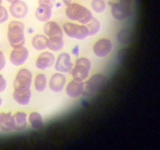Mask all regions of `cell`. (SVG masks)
Wrapping results in <instances>:
<instances>
[{"label":"cell","mask_w":160,"mask_h":150,"mask_svg":"<svg viewBox=\"0 0 160 150\" xmlns=\"http://www.w3.org/2000/svg\"><path fill=\"white\" fill-rule=\"evenodd\" d=\"M32 75L31 72L23 68L18 72L13 83V97L15 100L22 106L28 105L30 100Z\"/></svg>","instance_id":"obj_1"},{"label":"cell","mask_w":160,"mask_h":150,"mask_svg":"<svg viewBox=\"0 0 160 150\" xmlns=\"http://www.w3.org/2000/svg\"><path fill=\"white\" fill-rule=\"evenodd\" d=\"M25 26L22 22L14 20L8 26L7 37L9 43L13 49L24 46L25 42Z\"/></svg>","instance_id":"obj_2"},{"label":"cell","mask_w":160,"mask_h":150,"mask_svg":"<svg viewBox=\"0 0 160 150\" xmlns=\"http://www.w3.org/2000/svg\"><path fill=\"white\" fill-rule=\"evenodd\" d=\"M67 16L70 19L82 24H87L93 18L90 11L85 7L76 3L68 6L65 11Z\"/></svg>","instance_id":"obj_3"},{"label":"cell","mask_w":160,"mask_h":150,"mask_svg":"<svg viewBox=\"0 0 160 150\" xmlns=\"http://www.w3.org/2000/svg\"><path fill=\"white\" fill-rule=\"evenodd\" d=\"M91 68L90 61L88 59L82 57L77 59L72 71L74 80L82 81L88 77Z\"/></svg>","instance_id":"obj_4"},{"label":"cell","mask_w":160,"mask_h":150,"mask_svg":"<svg viewBox=\"0 0 160 150\" xmlns=\"http://www.w3.org/2000/svg\"><path fill=\"white\" fill-rule=\"evenodd\" d=\"M63 28L67 36L72 39L82 40L90 36L87 26L67 23L64 24Z\"/></svg>","instance_id":"obj_5"},{"label":"cell","mask_w":160,"mask_h":150,"mask_svg":"<svg viewBox=\"0 0 160 150\" xmlns=\"http://www.w3.org/2000/svg\"><path fill=\"white\" fill-rule=\"evenodd\" d=\"M9 11L12 16L14 18L21 19L27 15L28 8L25 2L22 0H18L10 3Z\"/></svg>","instance_id":"obj_6"},{"label":"cell","mask_w":160,"mask_h":150,"mask_svg":"<svg viewBox=\"0 0 160 150\" xmlns=\"http://www.w3.org/2000/svg\"><path fill=\"white\" fill-rule=\"evenodd\" d=\"M29 55V51L24 46L14 48L10 54V60L13 65L21 66L26 63Z\"/></svg>","instance_id":"obj_7"},{"label":"cell","mask_w":160,"mask_h":150,"mask_svg":"<svg viewBox=\"0 0 160 150\" xmlns=\"http://www.w3.org/2000/svg\"><path fill=\"white\" fill-rule=\"evenodd\" d=\"M111 13L113 17L116 19L122 20L129 18L132 12L129 6L120 3H110Z\"/></svg>","instance_id":"obj_8"},{"label":"cell","mask_w":160,"mask_h":150,"mask_svg":"<svg viewBox=\"0 0 160 150\" xmlns=\"http://www.w3.org/2000/svg\"><path fill=\"white\" fill-rule=\"evenodd\" d=\"M72 67L71 58L69 54L63 53L58 56L55 65L57 71L61 73H67L70 71Z\"/></svg>","instance_id":"obj_9"},{"label":"cell","mask_w":160,"mask_h":150,"mask_svg":"<svg viewBox=\"0 0 160 150\" xmlns=\"http://www.w3.org/2000/svg\"><path fill=\"white\" fill-rule=\"evenodd\" d=\"M55 62V58L51 52L46 51L42 53L37 58L35 63L39 70H44L52 66Z\"/></svg>","instance_id":"obj_10"},{"label":"cell","mask_w":160,"mask_h":150,"mask_svg":"<svg viewBox=\"0 0 160 150\" xmlns=\"http://www.w3.org/2000/svg\"><path fill=\"white\" fill-rule=\"evenodd\" d=\"M112 47V44L110 40L106 39H101L94 45L93 52L98 57H105L111 52Z\"/></svg>","instance_id":"obj_11"},{"label":"cell","mask_w":160,"mask_h":150,"mask_svg":"<svg viewBox=\"0 0 160 150\" xmlns=\"http://www.w3.org/2000/svg\"><path fill=\"white\" fill-rule=\"evenodd\" d=\"M66 82V77L63 74L56 73L52 75L50 79L49 87L53 91L59 92L63 89Z\"/></svg>","instance_id":"obj_12"},{"label":"cell","mask_w":160,"mask_h":150,"mask_svg":"<svg viewBox=\"0 0 160 150\" xmlns=\"http://www.w3.org/2000/svg\"><path fill=\"white\" fill-rule=\"evenodd\" d=\"M14 116L11 113L0 112V128L3 131L10 132L15 130Z\"/></svg>","instance_id":"obj_13"},{"label":"cell","mask_w":160,"mask_h":150,"mask_svg":"<svg viewBox=\"0 0 160 150\" xmlns=\"http://www.w3.org/2000/svg\"><path fill=\"white\" fill-rule=\"evenodd\" d=\"M106 81L105 77L102 75H93L86 83V91L88 93L96 91L104 85Z\"/></svg>","instance_id":"obj_14"},{"label":"cell","mask_w":160,"mask_h":150,"mask_svg":"<svg viewBox=\"0 0 160 150\" xmlns=\"http://www.w3.org/2000/svg\"><path fill=\"white\" fill-rule=\"evenodd\" d=\"M84 89L83 82L74 80L68 85L66 91L69 96L72 98H76L83 93Z\"/></svg>","instance_id":"obj_15"},{"label":"cell","mask_w":160,"mask_h":150,"mask_svg":"<svg viewBox=\"0 0 160 150\" xmlns=\"http://www.w3.org/2000/svg\"><path fill=\"white\" fill-rule=\"evenodd\" d=\"M45 34L50 38L56 37H63L62 31L56 22L53 21L48 22L44 27Z\"/></svg>","instance_id":"obj_16"},{"label":"cell","mask_w":160,"mask_h":150,"mask_svg":"<svg viewBox=\"0 0 160 150\" xmlns=\"http://www.w3.org/2000/svg\"><path fill=\"white\" fill-rule=\"evenodd\" d=\"M52 15V8L44 5H39L35 13L37 19L42 22H48L51 18Z\"/></svg>","instance_id":"obj_17"},{"label":"cell","mask_w":160,"mask_h":150,"mask_svg":"<svg viewBox=\"0 0 160 150\" xmlns=\"http://www.w3.org/2000/svg\"><path fill=\"white\" fill-rule=\"evenodd\" d=\"M48 39L44 35H37L35 36L32 39V45L36 50L41 51L47 48V44Z\"/></svg>","instance_id":"obj_18"},{"label":"cell","mask_w":160,"mask_h":150,"mask_svg":"<svg viewBox=\"0 0 160 150\" xmlns=\"http://www.w3.org/2000/svg\"><path fill=\"white\" fill-rule=\"evenodd\" d=\"M15 130L17 131H22L26 128L27 126V115L23 112H18L14 116Z\"/></svg>","instance_id":"obj_19"},{"label":"cell","mask_w":160,"mask_h":150,"mask_svg":"<svg viewBox=\"0 0 160 150\" xmlns=\"http://www.w3.org/2000/svg\"><path fill=\"white\" fill-rule=\"evenodd\" d=\"M63 46V37H56L48 39L47 48L52 51L59 52L62 49Z\"/></svg>","instance_id":"obj_20"},{"label":"cell","mask_w":160,"mask_h":150,"mask_svg":"<svg viewBox=\"0 0 160 150\" xmlns=\"http://www.w3.org/2000/svg\"><path fill=\"white\" fill-rule=\"evenodd\" d=\"M47 79L46 75L43 74H39L36 77L34 80V86L38 91L41 92L46 89Z\"/></svg>","instance_id":"obj_21"},{"label":"cell","mask_w":160,"mask_h":150,"mask_svg":"<svg viewBox=\"0 0 160 150\" xmlns=\"http://www.w3.org/2000/svg\"><path fill=\"white\" fill-rule=\"evenodd\" d=\"M29 119L32 127L36 129H40L43 127V124L40 115L37 112H33L30 114Z\"/></svg>","instance_id":"obj_22"},{"label":"cell","mask_w":160,"mask_h":150,"mask_svg":"<svg viewBox=\"0 0 160 150\" xmlns=\"http://www.w3.org/2000/svg\"><path fill=\"white\" fill-rule=\"evenodd\" d=\"M87 26L89 30L90 36H93L96 34L99 31L100 24L97 19L93 18L91 21L87 24Z\"/></svg>","instance_id":"obj_23"},{"label":"cell","mask_w":160,"mask_h":150,"mask_svg":"<svg viewBox=\"0 0 160 150\" xmlns=\"http://www.w3.org/2000/svg\"><path fill=\"white\" fill-rule=\"evenodd\" d=\"M91 6L93 11L98 13L103 12L106 8L103 0H93L91 3Z\"/></svg>","instance_id":"obj_24"},{"label":"cell","mask_w":160,"mask_h":150,"mask_svg":"<svg viewBox=\"0 0 160 150\" xmlns=\"http://www.w3.org/2000/svg\"><path fill=\"white\" fill-rule=\"evenodd\" d=\"M9 13L5 7L0 4V24L6 23L9 19Z\"/></svg>","instance_id":"obj_25"},{"label":"cell","mask_w":160,"mask_h":150,"mask_svg":"<svg viewBox=\"0 0 160 150\" xmlns=\"http://www.w3.org/2000/svg\"><path fill=\"white\" fill-rule=\"evenodd\" d=\"M130 36V31L126 29L121 30L118 34V38L119 40H128Z\"/></svg>","instance_id":"obj_26"},{"label":"cell","mask_w":160,"mask_h":150,"mask_svg":"<svg viewBox=\"0 0 160 150\" xmlns=\"http://www.w3.org/2000/svg\"><path fill=\"white\" fill-rule=\"evenodd\" d=\"M7 86V83L3 76L0 74V93L3 92L5 90Z\"/></svg>","instance_id":"obj_27"},{"label":"cell","mask_w":160,"mask_h":150,"mask_svg":"<svg viewBox=\"0 0 160 150\" xmlns=\"http://www.w3.org/2000/svg\"><path fill=\"white\" fill-rule=\"evenodd\" d=\"M6 60L5 55L1 51H0V72L2 71L5 67Z\"/></svg>","instance_id":"obj_28"},{"label":"cell","mask_w":160,"mask_h":150,"mask_svg":"<svg viewBox=\"0 0 160 150\" xmlns=\"http://www.w3.org/2000/svg\"><path fill=\"white\" fill-rule=\"evenodd\" d=\"M55 0H38L39 5H46L52 8Z\"/></svg>","instance_id":"obj_29"},{"label":"cell","mask_w":160,"mask_h":150,"mask_svg":"<svg viewBox=\"0 0 160 150\" xmlns=\"http://www.w3.org/2000/svg\"><path fill=\"white\" fill-rule=\"evenodd\" d=\"M79 52V49L78 46L77 45L75 46L72 49V53L75 56L78 55Z\"/></svg>","instance_id":"obj_30"},{"label":"cell","mask_w":160,"mask_h":150,"mask_svg":"<svg viewBox=\"0 0 160 150\" xmlns=\"http://www.w3.org/2000/svg\"><path fill=\"white\" fill-rule=\"evenodd\" d=\"M120 3L129 6L132 0H119Z\"/></svg>","instance_id":"obj_31"},{"label":"cell","mask_w":160,"mask_h":150,"mask_svg":"<svg viewBox=\"0 0 160 150\" xmlns=\"http://www.w3.org/2000/svg\"><path fill=\"white\" fill-rule=\"evenodd\" d=\"M63 2L68 6L71 4V0H63Z\"/></svg>","instance_id":"obj_32"},{"label":"cell","mask_w":160,"mask_h":150,"mask_svg":"<svg viewBox=\"0 0 160 150\" xmlns=\"http://www.w3.org/2000/svg\"><path fill=\"white\" fill-rule=\"evenodd\" d=\"M7 2H8V3H11L18 0H5Z\"/></svg>","instance_id":"obj_33"},{"label":"cell","mask_w":160,"mask_h":150,"mask_svg":"<svg viewBox=\"0 0 160 150\" xmlns=\"http://www.w3.org/2000/svg\"><path fill=\"white\" fill-rule=\"evenodd\" d=\"M2 103V101L1 98L0 97V106H1Z\"/></svg>","instance_id":"obj_34"},{"label":"cell","mask_w":160,"mask_h":150,"mask_svg":"<svg viewBox=\"0 0 160 150\" xmlns=\"http://www.w3.org/2000/svg\"><path fill=\"white\" fill-rule=\"evenodd\" d=\"M61 5V4L60 3H58L57 4V6L58 7H59Z\"/></svg>","instance_id":"obj_35"},{"label":"cell","mask_w":160,"mask_h":150,"mask_svg":"<svg viewBox=\"0 0 160 150\" xmlns=\"http://www.w3.org/2000/svg\"><path fill=\"white\" fill-rule=\"evenodd\" d=\"M3 2V0H0V4H2Z\"/></svg>","instance_id":"obj_36"},{"label":"cell","mask_w":160,"mask_h":150,"mask_svg":"<svg viewBox=\"0 0 160 150\" xmlns=\"http://www.w3.org/2000/svg\"></svg>","instance_id":"obj_37"}]
</instances>
